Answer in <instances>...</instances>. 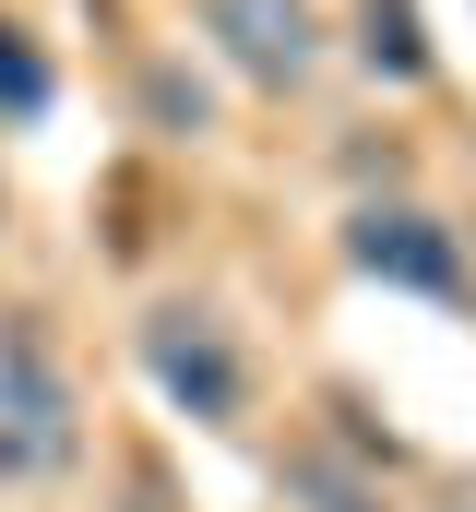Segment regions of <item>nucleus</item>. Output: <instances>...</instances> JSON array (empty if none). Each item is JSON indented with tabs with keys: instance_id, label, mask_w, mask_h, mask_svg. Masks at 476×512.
<instances>
[{
	"instance_id": "nucleus-3",
	"label": "nucleus",
	"mask_w": 476,
	"mask_h": 512,
	"mask_svg": "<svg viewBox=\"0 0 476 512\" xmlns=\"http://www.w3.org/2000/svg\"><path fill=\"white\" fill-rule=\"evenodd\" d=\"M357 274H381V286H417V298H453L465 286V251H453V227H429V215H405V203H369L346 227Z\"/></svg>"
},
{
	"instance_id": "nucleus-4",
	"label": "nucleus",
	"mask_w": 476,
	"mask_h": 512,
	"mask_svg": "<svg viewBox=\"0 0 476 512\" xmlns=\"http://www.w3.org/2000/svg\"><path fill=\"white\" fill-rule=\"evenodd\" d=\"M203 24L227 36V60L250 84H298L310 60H322V24H310V0H203Z\"/></svg>"
},
{
	"instance_id": "nucleus-5",
	"label": "nucleus",
	"mask_w": 476,
	"mask_h": 512,
	"mask_svg": "<svg viewBox=\"0 0 476 512\" xmlns=\"http://www.w3.org/2000/svg\"><path fill=\"white\" fill-rule=\"evenodd\" d=\"M357 48H369V72L417 84V72H429V36H417V0H357Z\"/></svg>"
},
{
	"instance_id": "nucleus-1",
	"label": "nucleus",
	"mask_w": 476,
	"mask_h": 512,
	"mask_svg": "<svg viewBox=\"0 0 476 512\" xmlns=\"http://www.w3.org/2000/svg\"><path fill=\"white\" fill-rule=\"evenodd\" d=\"M72 465V382L36 322H0V477H60Z\"/></svg>"
},
{
	"instance_id": "nucleus-2",
	"label": "nucleus",
	"mask_w": 476,
	"mask_h": 512,
	"mask_svg": "<svg viewBox=\"0 0 476 512\" xmlns=\"http://www.w3.org/2000/svg\"><path fill=\"white\" fill-rule=\"evenodd\" d=\"M143 370L167 382V405H191L203 429H227L238 405H250V382H238V346L203 322V310H155V322H143Z\"/></svg>"
},
{
	"instance_id": "nucleus-6",
	"label": "nucleus",
	"mask_w": 476,
	"mask_h": 512,
	"mask_svg": "<svg viewBox=\"0 0 476 512\" xmlns=\"http://www.w3.org/2000/svg\"><path fill=\"white\" fill-rule=\"evenodd\" d=\"M0 108H12V120H24V108H48V60H36L12 24H0Z\"/></svg>"
}]
</instances>
